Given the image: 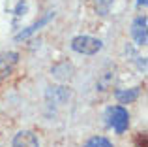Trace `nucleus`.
<instances>
[{"mask_svg": "<svg viewBox=\"0 0 148 147\" xmlns=\"http://www.w3.org/2000/svg\"><path fill=\"white\" fill-rule=\"evenodd\" d=\"M71 49L81 55H96L101 49V42L92 36H77L71 40Z\"/></svg>", "mask_w": 148, "mask_h": 147, "instance_id": "obj_2", "label": "nucleus"}, {"mask_svg": "<svg viewBox=\"0 0 148 147\" xmlns=\"http://www.w3.org/2000/svg\"><path fill=\"white\" fill-rule=\"evenodd\" d=\"M135 147H148V136L145 130L135 134Z\"/></svg>", "mask_w": 148, "mask_h": 147, "instance_id": "obj_9", "label": "nucleus"}, {"mask_svg": "<svg viewBox=\"0 0 148 147\" xmlns=\"http://www.w3.org/2000/svg\"><path fill=\"white\" fill-rule=\"evenodd\" d=\"M53 17H54V13H47V15H45L43 19H40V21H38L36 25H32V26H30V28H26L25 32H19V34H17V40H25V38H28L30 34H34V32H36L38 28H40V26L47 25V23H49L51 19H53Z\"/></svg>", "mask_w": 148, "mask_h": 147, "instance_id": "obj_6", "label": "nucleus"}, {"mask_svg": "<svg viewBox=\"0 0 148 147\" xmlns=\"http://www.w3.org/2000/svg\"><path fill=\"white\" fill-rule=\"evenodd\" d=\"M131 34L139 45H146V17H137L131 25Z\"/></svg>", "mask_w": 148, "mask_h": 147, "instance_id": "obj_4", "label": "nucleus"}, {"mask_svg": "<svg viewBox=\"0 0 148 147\" xmlns=\"http://www.w3.org/2000/svg\"><path fill=\"white\" fill-rule=\"evenodd\" d=\"M13 147H40V141H38L34 132L23 130L13 138Z\"/></svg>", "mask_w": 148, "mask_h": 147, "instance_id": "obj_5", "label": "nucleus"}, {"mask_svg": "<svg viewBox=\"0 0 148 147\" xmlns=\"http://www.w3.org/2000/svg\"><path fill=\"white\" fill-rule=\"evenodd\" d=\"M84 147H112V144L103 136H94L84 144Z\"/></svg>", "mask_w": 148, "mask_h": 147, "instance_id": "obj_8", "label": "nucleus"}, {"mask_svg": "<svg viewBox=\"0 0 148 147\" xmlns=\"http://www.w3.org/2000/svg\"><path fill=\"white\" fill-rule=\"evenodd\" d=\"M107 117H109V125L116 130V134H124L127 130V126H130V113L122 106L109 107Z\"/></svg>", "mask_w": 148, "mask_h": 147, "instance_id": "obj_1", "label": "nucleus"}, {"mask_svg": "<svg viewBox=\"0 0 148 147\" xmlns=\"http://www.w3.org/2000/svg\"><path fill=\"white\" fill-rule=\"evenodd\" d=\"M17 62H19V55L13 53V51H8V53H2V55H0V81L6 79V77L13 72V68L17 66Z\"/></svg>", "mask_w": 148, "mask_h": 147, "instance_id": "obj_3", "label": "nucleus"}, {"mask_svg": "<svg viewBox=\"0 0 148 147\" xmlns=\"http://www.w3.org/2000/svg\"><path fill=\"white\" fill-rule=\"evenodd\" d=\"M116 100L120 104H131L139 98V89H131V91H116Z\"/></svg>", "mask_w": 148, "mask_h": 147, "instance_id": "obj_7", "label": "nucleus"}]
</instances>
